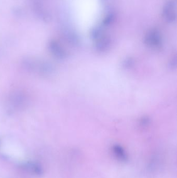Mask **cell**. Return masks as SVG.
<instances>
[{"label":"cell","mask_w":177,"mask_h":178,"mask_svg":"<svg viewBox=\"0 0 177 178\" xmlns=\"http://www.w3.org/2000/svg\"><path fill=\"white\" fill-rule=\"evenodd\" d=\"M163 14L164 17L168 22H172L174 21L176 18V12L173 3L169 2L165 5Z\"/></svg>","instance_id":"obj_2"},{"label":"cell","mask_w":177,"mask_h":178,"mask_svg":"<svg viewBox=\"0 0 177 178\" xmlns=\"http://www.w3.org/2000/svg\"><path fill=\"white\" fill-rule=\"evenodd\" d=\"M108 42L107 41V40L105 39H103L100 40L99 42V43H98L97 45V48H98V50L100 51H103L105 50L106 48L108 46Z\"/></svg>","instance_id":"obj_7"},{"label":"cell","mask_w":177,"mask_h":178,"mask_svg":"<svg viewBox=\"0 0 177 178\" xmlns=\"http://www.w3.org/2000/svg\"><path fill=\"white\" fill-rule=\"evenodd\" d=\"M25 96L23 95H21L20 94H15L13 95L12 96V100L11 102H12L13 105L14 106L20 107L21 106L24 105L25 103Z\"/></svg>","instance_id":"obj_6"},{"label":"cell","mask_w":177,"mask_h":178,"mask_svg":"<svg viewBox=\"0 0 177 178\" xmlns=\"http://www.w3.org/2000/svg\"><path fill=\"white\" fill-rule=\"evenodd\" d=\"M51 50L53 54L57 57L58 58L63 59L66 56V52L64 50L63 48L60 47L59 45L57 44L56 43H53L51 45Z\"/></svg>","instance_id":"obj_4"},{"label":"cell","mask_w":177,"mask_h":178,"mask_svg":"<svg viewBox=\"0 0 177 178\" xmlns=\"http://www.w3.org/2000/svg\"><path fill=\"white\" fill-rule=\"evenodd\" d=\"M133 64V62H132V60L131 59H127L125 61V62L124 63V65L126 66L127 68H128L129 67H131L132 65Z\"/></svg>","instance_id":"obj_8"},{"label":"cell","mask_w":177,"mask_h":178,"mask_svg":"<svg viewBox=\"0 0 177 178\" xmlns=\"http://www.w3.org/2000/svg\"><path fill=\"white\" fill-rule=\"evenodd\" d=\"M113 151L115 156L119 160L125 161L127 159V156L126 152L124 148L119 145H115L113 147Z\"/></svg>","instance_id":"obj_5"},{"label":"cell","mask_w":177,"mask_h":178,"mask_svg":"<svg viewBox=\"0 0 177 178\" xmlns=\"http://www.w3.org/2000/svg\"><path fill=\"white\" fill-rule=\"evenodd\" d=\"M146 44L152 47H157L161 43V36L156 30H152L145 36Z\"/></svg>","instance_id":"obj_1"},{"label":"cell","mask_w":177,"mask_h":178,"mask_svg":"<svg viewBox=\"0 0 177 178\" xmlns=\"http://www.w3.org/2000/svg\"><path fill=\"white\" fill-rule=\"evenodd\" d=\"M24 168L28 171L37 175H41L43 173V170L42 166L36 163L29 162L24 163L22 166Z\"/></svg>","instance_id":"obj_3"}]
</instances>
